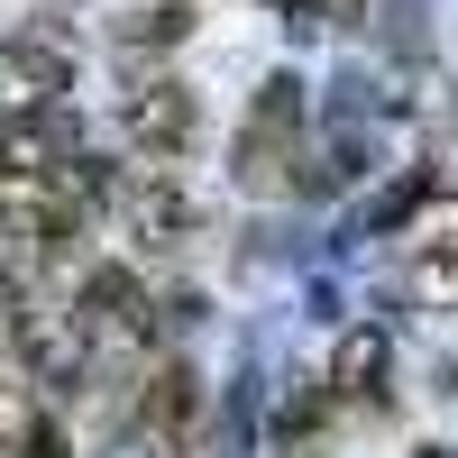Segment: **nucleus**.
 <instances>
[{
  "label": "nucleus",
  "instance_id": "9",
  "mask_svg": "<svg viewBox=\"0 0 458 458\" xmlns=\"http://www.w3.org/2000/svg\"><path fill=\"white\" fill-rule=\"evenodd\" d=\"M339 412H349V403L330 394V376H293V386H284V403H276V431H266V440H276V458H321V440H330V422H339Z\"/></svg>",
  "mask_w": 458,
  "mask_h": 458
},
{
  "label": "nucleus",
  "instance_id": "15",
  "mask_svg": "<svg viewBox=\"0 0 458 458\" xmlns=\"http://www.w3.org/2000/svg\"><path fill=\"white\" fill-rule=\"evenodd\" d=\"M266 10H284V28H293V37H312V28H321L312 0H266Z\"/></svg>",
  "mask_w": 458,
  "mask_h": 458
},
{
  "label": "nucleus",
  "instance_id": "8",
  "mask_svg": "<svg viewBox=\"0 0 458 458\" xmlns=\"http://www.w3.org/2000/svg\"><path fill=\"white\" fill-rule=\"evenodd\" d=\"M73 165H92L73 110H37V120H10V129H0V174H73Z\"/></svg>",
  "mask_w": 458,
  "mask_h": 458
},
{
  "label": "nucleus",
  "instance_id": "12",
  "mask_svg": "<svg viewBox=\"0 0 458 458\" xmlns=\"http://www.w3.org/2000/svg\"><path fill=\"white\" fill-rule=\"evenodd\" d=\"M376 47H394V55H412V64H422L431 55V28H422V0H376Z\"/></svg>",
  "mask_w": 458,
  "mask_h": 458
},
{
  "label": "nucleus",
  "instance_id": "3",
  "mask_svg": "<svg viewBox=\"0 0 458 458\" xmlns=\"http://www.w3.org/2000/svg\"><path fill=\"white\" fill-rule=\"evenodd\" d=\"M129 440L147 458H183L193 440H211V394H202V376L183 349H157L138 367V386H129Z\"/></svg>",
  "mask_w": 458,
  "mask_h": 458
},
{
  "label": "nucleus",
  "instance_id": "16",
  "mask_svg": "<svg viewBox=\"0 0 458 458\" xmlns=\"http://www.w3.org/2000/svg\"><path fill=\"white\" fill-rule=\"evenodd\" d=\"M412 458H458V449H412Z\"/></svg>",
  "mask_w": 458,
  "mask_h": 458
},
{
  "label": "nucleus",
  "instance_id": "7",
  "mask_svg": "<svg viewBox=\"0 0 458 458\" xmlns=\"http://www.w3.org/2000/svg\"><path fill=\"white\" fill-rule=\"evenodd\" d=\"M321 376L349 412H394V339H386V321H349Z\"/></svg>",
  "mask_w": 458,
  "mask_h": 458
},
{
  "label": "nucleus",
  "instance_id": "13",
  "mask_svg": "<svg viewBox=\"0 0 458 458\" xmlns=\"http://www.w3.org/2000/svg\"><path fill=\"white\" fill-rule=\"evenodd\" d=\"M321 28H376V0H312Z\"/></svg>",
  "mask_w": 458,
  "mask_h": 458
},
{
  "label": "nucleus",
  "instance_id": "10",
  "mask_svg": "<svg viewBox=\"0 0 458 458\" xmlns=\"http://www.w3.org/2000/svg\"><path fill=\"white\" fill-rule=\"evenodd\" d=\"M183 37H193V0H138V10L120 19V47L147 55V64H157L165 47H183Z\"/></svg>",
  "mask_w": 458,
  "mask_h": 458
},
{
  "label": "nucleus",
  "instance_id": "11",
  "mask_svg": "<svg viewBox=\"0 0 458 458\" xmlns=\"http://www.w3.org/2000/svg\"><path fill=\"white\" fill-rule=\"evenodd\" d=\"M37 394H47V386L28 376V358H19V349H0V458H19V440L47 422V412H37Z\"/></svg>",
  "mask_w": 458,
  "mask_h": 458
},
{
  "label": "nucleus",
  "instance_id": "17",
  "mask_svg": "<svg viewBox=\"0 0 458 458\" xmlns=\"http://www.w3.org/2000/svg\"><path fill=\"white\" fill-rule=\"evenodd\" d=\"M449 394H458V367H449Z\"/></svg>",
  "mask_w": 458,
  "mask_h": 458
},
{
  "label": "nucleus",
  "instance_id": "1",
  "mask_svg": "<svg viewBox=\"0 0 458 458\" xmlns=\"http://www.w3.org/2000/svg\"><path fill=\"white\" fill-rule=\"evenodd\" d=\"M302 165H312V92H302V73H266L257 101L239 110V138H229V183L276 202L302 183Z\"/></svg>",
  "mask_w": 458,
  "mask_h": 458
},
{
  "label": "nucleus",
  "instance_id": "6",
  "mask_svg": "<svg viewBox=\"0 0 458 458\" xmlns=\"http://www.w3.org/2000/svg\"><path fill=\"white\" fill-rule=\"evenodd\" d=\"M73 92V47L47 28H28V37H0V129L10 120H37V110H64Z\"/></svg>",
  "mask_w": 458,
  "mask_h": 458
},
{
  "label": "nucleus",
  "instance_id": "4",
  "mask_svg": "<svg viewBox=\"0 0 458 458\" xmlns=\"http://www.w3.org/2000/svg\"><path fill=\"white\" fill-rule=\"evenodd\" d=\"M120 138H129V157H147V165H183V157H193V138H202V101H193V83H183V73H165V64H129Z\"/></svg>",
  "mask_w": 458,
  "mask_h": 458
},
{
  "label": "nucleus",
  "instance_id": "14",
  "mask_svg": "<svg viewBox=\"0 0 458 458\" xmlns=\"http://www.w3.org/2000/svg\"><path fill=\"white\" fill-rule=\"evenodd\" d=\"M19 458H73V440H64V431H55V422H37V431H28V440H19Z\"/></svg>",
  "mask_w": 458,
  "mask_h": 458
},
{
  "label": "nucleus",
  "instance_id": "5",
  "mask_svg": "<svg viewBox=\"0 0 458 458\" xmlns=\"http://www.w3.org/2000/svg\"><path fill=\"white\" fill-rule=\"evenodd\" d=\"M394 284L422 312H458V193H431L394 229Z\"/></svg>",
  "mask_w": 458,
  "mask_h": 458
},
{
  "label": "nucleus",
  "instance_id": "2",
  "mask_svg": "<svg viewBox=\"0 0 458 458\" xmlns=\"http://www.w3.org/2000/svg\"><path fill=\"white\" fill-rule=\"evenodd\" d=\"M101 220L129 239V257H183L202 239V202H193V183H183V165H147V157L110 165Z\"/></svg>",
  "mask_w": 458,
  "mask_h": 458
}]
</instances>
